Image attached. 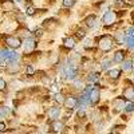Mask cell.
Segmentation results:
<instances>
[{
	"mask_svg": "<svg viewBox=\"0 0 134 134\" xmlns=\"http://www.w3.org/2000/svg\"><path fill=\"white\" fill-rule=\"evenodd\" d=\"M94 20H95V16H88V18L86 19V24H87L88 27L94 26Z\"/></svg>",
	"mask_w": 134,
	"mask_h": 134,
	"instance_id": "ba28073f",
	"label": "cell"
},
{
	"mask_svg": "<svg viewBox=\"0 0 134 134\" xmlns=\"http://www.w3.org/2000/svg\"><path fill=\"white\" fill-rule=\"evenodd\" d=\"M122 58H124V54H122V52H117V55H115V60H121Z\"/></svg>",
	"mask_w": 134,
	"mask_h": 134,
	"instance_id": "4fadbf2b",
	"label": "cell"
},
{
	"mask_svg": "<svg viewBox=\"0 0 134 134\" xmlns=\"http://www.w3.org/2000/svg\"><path fill=\"white\" fill-rule=\"evenodd\" d=\"M119 74H121V71H119V70H115V71H110V76H111V78H114V79L119 76Z\"/></svg>",
	"mask_w": 134,
	"mask_h": 134,
	"instance_id": "30bf717a",
	"label": "cell"
},
{
	"mask_svg": "<svg viewBox=\"0 0 134 134\" xmlns=\"http://www.w3.org/2000/svg\"><path fill=\"white\" fill-rule=\"evenodd\" d=\"M63 127H64L63 122H59V121H55V122H52V125H51V129H52V131H55V133L63 131Z\"/></svg>",
	"mask_w": 134,
	"mask_h": 134,
	"instance_id": "277c9868",
	"label": "cell"
},
{
	"mask_svg": "<svg viewBox=\"0 0 134 134\" xmlns=\"http://www.w3.org/2000/svg\"><path fill=\"white\" fill-rule=\"evenodd\" d=\"M19 69H20V66H19V64H16V66H14V67H8V72L14 74L15 71H19Z\"/></svg>",
	"mask_w": 134,
	"mask_h": 134,
	"instance_id": "9c48e42d",
	"label": "cell"
},
{
	"mask_svg": "<svg viewBox=\"0 0 134 134\" xmlns=\"http://www.w3.org/2000/svg\"><path fill=\"white\" fill-rule=\"evenodd\" d=\"M2 7L4 11H14L15 9V3L12 2V0H4V2L2 3Z\"/></svg>",
	"mask_w": 134,
	"mask_h": 134,
	"instance_id": "3957f363",
	"label": "cell"
},
{
	"mask_svg": "<svg viewBox=\"0 0 134 134\" xmlns=\"http://www.w3.org/2000/svg\"><path fill=\"white\" fill-rule=\"evenodd\" d=\"M27 72H28V75H34V69H32V66H27Z\"/></svg>",
	"mask_w": 134,
	"mask_h": 134,
	"instance_id": "7c38bea8",
	"label": "cell"
},
{
	"mask_svg": "<svg viewBox=\"0 0 134 134\" xmlns=\"http://www.w3.org/2000/svg\"><path fill=\"white\" fill-rule=\"evenodd\" d=\"M5 86H7L5 81L3 79V78H0V90H4V88H5Z\"/></svg>",
	"mask_w": 134,
	"mask_h": 134,
	"instance_id": "8fae6325",
	"label": "cell"
},
{
	"mask_svg": "<svg viewBox=\"0 0 134 134\" xmlns=\"http://www.w3.org/2000/svg\"><path fill=\"white\" fill-rule=\"evenodd\" d=\"M5 43L8 44L9 47H12V48H19L21 46V40L16 36H7L5 38Z\"/></svg>",
	"mask_w": 134,
	"mask_h": 134,
	"instance_id": "6da1fadb",
	"label": "cell"
},
{
	"mask_svg": "<svg viewBox=\"0 0 134 134\" xmlns=\"http://www.w3.org/2000/svg\"><path fill=\"white\" fill-rule=\"evenodd\" d=\"M34 14H35V9H34L32 7H30V8L27 9V15H31V16H32Z\"/></svg>",
	"mask_w": 134,
	"mask_h": 134,
	"instance_id": "5bb4252c",
	"label": "cell"
},
{
	"mask_svg": "<svg viewBox=\"0 0 134 134\" xmlns=\"http://www.w3.org/2000/svg\"><path fill=\"white\" fill-rule=\"evenodd\" d=\"M64 47H66V48H74V47H75V39H74V38H67V39H64Z\"/></svg>",
	"mask_w": 134,
	"mask_h": 134,
	"instance_id": "8992f818",
	"label": "cell"
},
{
	"mask_svg": "<svg viewBox=\"0 0 134 134\" xmlns=\"http://www.w3.org/2000/svg\"><path fill=\"white\" fill-rule=\"evenodd\" d=\"M124 97H125L126 99H133V97H134V88H133L131 86L126 87L125 90H124Z\"/></svg>",
	"mask_w": 134,
	"mask_h": 134,
	"instance_id": "5b68a950",
	"label": "cell"
},
{
	"mask_svg": "<svg viewBox=\"0 0 134 134\" xmlns=\"http://www.w3.org/2000/svg\"><path fill=\"white\" fill-rule=\"evenodd\" d=\"M76 103H78V99L74 97H67V99L64 100V106L67 109H74L76 106Z\"/></svg>",
	"mask_w": 134,
	"mask_h": 134,
	"instance_id": "7a4b0ae2",
	"label": "cell"
},
{
	"mask_svg": "<svg viewBox=\"0 0 134 134\" xmlns=\"http://www.w3.org/2000/svg\"><path fill=\"white\" fill-rule=\"evenodd\" d=\"M75 4V0H63V7L66 8H70Z\"/></svg>",
	"mask_w": 134,
	"mask_h": 134,
	"instance_id": "52a82bcc",
	"label": "cell"
},
{
	"mask_svg": "<svg viewBox=\"0 0 134 134\" xmlns=\"http://www.w3.org/2000/svg\"><path fill=\"white\" fill-rule=\"evenodd\" d=\"M0 131H5V124L4 122H0Z\"/></svg>",
	"mask_w": 134,
	"mask_h": 134,
	"instance_id": "9a60e30c",
	"label": "cell"
}]
</instances>
